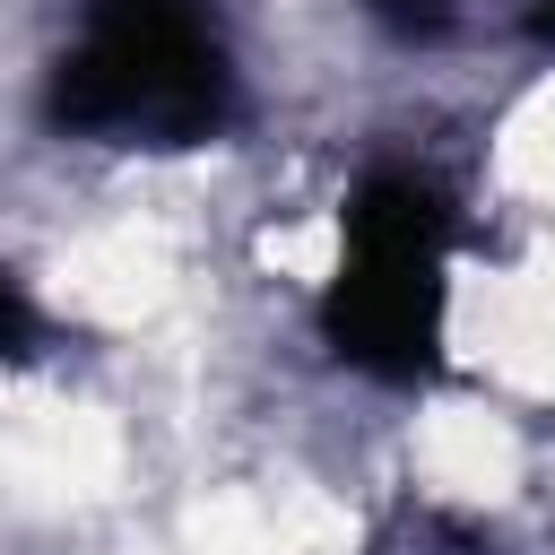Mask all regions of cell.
<instances>
[{
	"label": "cell",
	"mask_w": 555,
	"mask_h": 555,
	"mask_svg": "<svg viewBox=\"0 0 555 555\" xmlns=\"http://www.w3.org/2000/svg\"><path fill=\"white\" fill-rule=\"evenodd\" d=\"M35 121L78 147L182 156L243 121V61L217 0H78L69 43L43 61Z\"/></svg>",
	"instance_id": "1"
},
{
	"label": "cell",
	"mask_w": 555,
	"mask_h": 555,
	"mask_svg": "<svg viewBox=\"0 0 555 555\" xmlns=\"http://www.w3.org/2000/svg\"><path fill=\"white\" fill-rule=\"evenodd\" d=\"M451 251L460 208L425 165H364L338 199V269L312 304V338L373 390H434L442 382V321H451Z\"/></svg>",
	"instance_id": "2"
},
{
	"label": "cell",
	"mask_w": 555,
	"mask_h": 555,
	"mask_svg": "<svg viewBox=\"0 0 555 555\" xmlns=\"http://www.w3.org/2000/svg\"><path fill=\"white\" fill-rule=\"evenodd\" d=\"M52 312L35 304V286L0 260V364H35V356H52Z\"/></svg>",
	"instance_id": "3"
},
{
	"label": "cell",
	"mask_w": 555,
	"mask_h": 555,
	"mask_svg": "<svg viewBox=\"0 0 555 555\" xmlns=\"http://www.w3.org/2000/svg\"><path fill=\"white\" fill-rule=\"evenodd\" d=\"M382 35H399V43H434V35H451V0H356Z\"/></svg>",
	"instance_id": "4"
},
{
	"label": "cell",
	"mask_w": 555,
	"mask_h": 555,
	"mask_svg": "<svg viewBox=\"0 0 555 555\" xmlns=\"http://www.w3.org/2000/svg\"><path fill=\"white\" fill-rule=\"evenodd\" d=\"M520 35H529V43H555V0H538V9L520 17Z\"/></svg>",
	"instance_id": "5"
}]
</instances>
